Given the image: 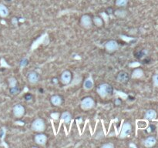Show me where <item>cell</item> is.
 <instances>
[{"instance_id": "cb8c5ba5", "label": "cell", "mask_w": 158, "mask_h": 148, "mask_svg": "<svg viewBox=\"0 0 158 148\" xmlns=\"http://www.w3.org/2000/svg\"><path fill=\"white\" fill-rule=\"evenodd\" d=\"M153 83H154V86L158 87V74L153 76Z\"/></svg>"}, {"instance_id": "4316f807", "label": "cell", "mask_w": 158, "mask_h": 148, "mask_svg": "<svg viewBox=\"0 0 158 148\" xmlns=\"http://www.w3.org/2000/svg\"><path fill=\"white\" fill-rule=\"evenodd\" d=\"M28 62H28L27 59H22V60L20 62V66H22H22L24 67V66H26V65H27Z\"/></svg>"}, {"instance_id": "7a4b0ae2", "label": "cell", "mask_w": 158, "mask_h": 148, "mask_svg": "<svg viewBox=\"0 0 158 148\" xmlns=\"http://www.w3.org/2000/svg\"><path fill=\"white\" fill-rule=\"evenodd\" d=\"M46 129V123L42 118H37L32 123L31 130L36 133H42Z\"/></svg>"}, {"instance_id": "277c9868", "label": "cell", "mask_w": 158, "mask_h": 148, "mask_svg": "<svg viewBox=\"0 0 158 148\" xmlns=\"http://www.w3.org/2000/svg\"><path fill=\"white\" fill-rule=\"evenodd\" d=\"M79 24L80 26L83 28V29H89L90 28H92L93 26V19L91 18L90 15L85 14L83 15L80 18L79 20Z\"/></svg>"}, {"instance_id": "52a82bcc", "label": "cell", "mask_w": 158, "mask_h": 148, "mask_svg": "<svg viewBox=\"0 0 158 148\" xmlns=\"http://www.w3.org/2000/svg\"><path fill=\"white\" fill-rule=\"evenodd\" d=\"M131 132H132V125L129 122H125L123 123V127H122L119 137L120 138H126V137L131 135Z\"/></svg>"}, {"instance_id": "8fae6325", "label": "cell", "mask_w": 158, "mask_h": 148, "mask_svg": "<svg viewBox=\"0 0 158 148\" xmlns=\"http://www.w3.org/2000/svg\"><path fill=\"white\" fill-rule=\"evenodd\" d=\"M27 80L32 84H36L39 80V73L35 71V70H32V71L29 72L27 74Z\"/></svg>"}, {"instance_id": "484cf974", "label": "cell", "mask_w": 158, "mask_h": 148, "mask_svg": "<svg viewBox=\"0 0 158 148\" xmlns=\"http://www.w3.org/2000/svg\"><path fill=\"white\" fill-rule=\"evenodd\" d=\"M103 148H113L114 145L112 143H108V144H105L102 145Z\"/></svg>"}, {"instance_id": "7402d4cb", "label": "cell", "mask_w": 158, "mask_h": 148, "mask_svg": "<svg viewBox=\"0 0 158 148\" xmlns=\"http://www.w3.org/2000/svg\"><path fill=\"white\" fill-rule=\"evenodd\" d=\"M9 92L11 93L12 95H16L19 93V88L18 85L16 86H13V87L9 88Z\"/></svg>"}, {"instance_id": "3957f363", "label": "cell", "mask_w": 158, "mask_h": 148, "mask_svg": "<svg viewBox=\"0 0 158 148\" xmlns=\"http://www.w3.org/2000/svg\"><path fill=\"white\" fill-rule=\"evenodd\" d=\"M81 109L85 111L90 110L95 106V100L91 97H86L80 102Z\"/></svg>"}, {"instance_id": "44dd1931", "label": "cell", "mask_w": 158, "mask_h": 148, "mask_svg": "<svg viewBox=\"0 0 158 148\" xmlns=\"http://www.w3.org/2000/svg\"><path fill=\"white\" fill-rule=\"evenodd\" d=\"M129 0H116L115 1V6L118 8H124L127 6Z\"/></svg>"}, {"instance_id": "d4e9b609", "label": "cell", "mask_w": 158, "mask_h": 148, "mask_svg": "<svg viewBox=\"0 0 158 148\" xmlns=\"http://www.w3.org/2000/svg\"><path fill=\"white\" fill-rule=\"evenodd\" d=\"M24 98H25V100H26V101H31L32 99L33 98V97L31 93H26V95H25V97H24Z\"/></svg>"}, {"instance_id": "2e32d148", "label": "cell", "mask_w": 158, "mask_h": 148, "mask_svg": "<svg viewBox=\"0 0 158 148\" xmlns=\"http://www.w3.org/2000/svg\"><path fill=\"white\" fill-rule=\"evenodd\" d=\"M144 117H145L147 120H154L157 117L156 111L154 110H148L145 113Z\"/></svg>"}, {"instance_id": "30bf717a", "label": "cell", "mask_w": 158, "mask_h": 148, "mask_svg": "<svg viewBox=\"0 0 158 148\" xmlns=\"http://www.w3.org/2000/svg\"><path fill=\"white\" fill-rule=\"evenodd\" d=\"M34 141H35L36 144L40 146H45L46 144L48 141V137L46 134H42V133H38V134L35 136L34 137Z\"/></svg>"}, {"instance_id": "e0dca14e", "label": "cell", "mask_w": 158, "mask_h": 148, "mask_svg": "<svg viewBox=\"0 0 158 148\" xmlns=\"http://www.w3.org/2000/svg\"><path fill=\"white\" fill-rule=\"evenodd\" d=\"M61 120H62L65 123H70L72 120L71 113L68 111L63 112V113L61 114Z\"/></svg>"}, {"instance_id": "6da1fadb", "label": "cell", "mask_w": 158, "mask_h": 148, "mask_svg": "<svg viewBox=\"0 0 158 148\" xmlns=\"http://www.w3.org/2000/svg\"><path fill=\"white\" fill-rule=\"evenodd\" d=\"M96 92L101 98L105 99L111 97L113 93V88L111 84L107 83H101L96 88Z\"/></svg>"}, {"instance_id": "9a60e30c", "label": "cell", "mask_w": 158, "mask_h": 148, "mask_svg": "<svg viewBox=\"0 0 158 148\" xmlns=\"http://www.w3.org/2000/svg\"><path fill=\"white\" fill-rule=\"evenodd\" d=\"M156 143L157 140L155 137H149L144 141V146L147 147H151L154 146L156 144Z\"/></svg>"}, {"instance_id": "603a6c76", "label": "cell", "mask_w": 158, "mask_h": 148, "mask_svg": "<svg viewBox=\"0 0 158 148\" xmlns=\"http://www.w3.org/2000/svg\"><path fill=\"white\" fill-rule=\"evenodd\" d=\"M9 87H13V86H17V80L14 77H12V78L9 79Z\"/></svg>"}, {"instance_id": "ba28073f", "label": "cell", "mask_w": 158, "mask_h": 148, "mask_svg": "<svg viewBox=\"0 0 158 148\" xmlns=\"http://www.w3.org/2000/svg\"><path fill=\"white\" fill-rule=\"evenodd\" d=\"M130 75L127 72L124 71V70H122V71H119L116 75V80L118 83H127L130 80Z\"/></svg>"}, {"instance_id": "d6986e66", "label": "cell", "mask_w": 158, "mask_h": 148, "mask_svg": "<svg viewBox=\"0 0 158 148\" xmlns=\"http://www.w3.org/2000/svg\"><path fill=\"white\" fill-rule=\"evenodd\" d=\"M143 76V70H141L140 68L135 69V70L132 72V74H131V77H132L133 79H140Z\"/></svg>"}, {"instance_id": "7c38bea8", "label": "cell", "mask_w": 158, "mask_h": 148, "mask_svg": "<svg viewBox=\"0 0 158 148\" xmlns=\"http://www.w3.org/2000/svg\"><path fill=\"white\" fill-rule=\"evenodd\" d=\"M50 102L53 106H59L62 105L63 102V97L59 95H53L50 98Z\"/></svg>"}, {"instance_id": "5b68a950", "label": "cell", "mask_w": 158, "mask_h": 148, "mask_svg": "<svg viewBox=\"0 0 158 148\" xmlns=\"http://www.w3.org/2000/svg\"><path fill=\"white\" fill-rule=\"evenodd\" d=\"M104 47L107 53H112L117 50L118 48H119V44H118V42H116V40L111 39V40L107 41V42L105 43Z\"/></svg>"}, {"instance_id": "ac0fdd59", "label": "cell", "mask_w": 158, "mask_h": 148, "mask_svg": "<svg viewBox=\"0 0 158 148\" xmlns=\"http://www.w3.org/2000/svg\"><path fill=\"white\" fill-rule=\"evenodd\" d=\"M93 24L95 25L96 27H102L103 26V20L100 16H95L93 17Z\"/></svg>"}, {"instance_id": "83f0119b", "label": "cell", "mask_w": 158, "mask_h": 148, "mask_svg": "<svg viewBox=\"0 0 158 148\" xmlns=\"http://www.w3.org/2000/svg\"><path fill=\"white\" fill-rule=\"evenodd\" d=\"M122 103L121 100H119V99H116V100L114 101V104L116 105V106H120Z\"/></svg>"}, {"instance_id": "5bb4252c", "label": "cell", "mask_w": 158, "mask_h": 148, "mask_svg": "<svg viewBox=\"0 0 158 148\" xmlns=\"http://www.w3.org/2000/svg\"><path fill=\"white\" fill-rule=\"evenodd\" d=\"M9 9L6 7L4 4L0 3V17L2 18H6L9 16Z\"/></svg>"}, {"instance_id": "9c48e42d", "label": "cell", "mask_w": 158, "mask_h": 148, "mask_svg": "<svg viewBox=\"0 0 158 148\" xmlns=\"http://www.w3.org/2000/svg\"><path fill=\"white\" fill-rule=\"evenodd\" d=\"M13 115L17 118H21L26 113V108L22 104H16L13 109Z\"/></svg>"}, {"instance_id": "8992f818", "label": "cell", "mask_w": 158, "mask_h": 148, "mask_svg": "<svg viewBox=\"0 0 158 148\" xmlns=\"http://www.w3.org/2000/svg\"><path fill=\"white\" fill-rule=\"evenodd\" d=\"M72 79H73V74L70 70H66L62 73L59 80L63 85H68L71 83Z\"/></svg>"}, {"instance_id": "4fadbf2b", "label": "cell", "mask_w": 158, "mask_h": 148, "mask_svg": "<svg viewBox=\"0 0 158 148\" xmlns=\"http://www.w3.org/2000/svg\"><path fill=\"white\" fill-rule=\"evenodd\" d=\"M94 86V82L92 77H88L83 82V89L85 90H92Z\"/></svg>"}, {"instance_id": "ffe728a7", "label": "cell", "mask_w": 158, "mask_h": 148, "mask_svg": "<svg viewBox=\"0 0 158 148\" xmlns=\"http://www.w3.org/2000/svg\"><path fill=\"white\" fill-rule=\"evenodd\" d=\"M115 16L119 18H124L127 16V11L123 8H119L118 9H116V11L114 12Z\"/></svg>"}]
</instances>
